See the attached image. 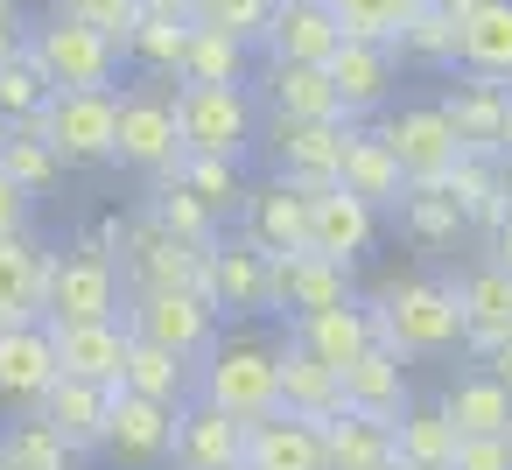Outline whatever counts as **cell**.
I'll list each match as a JSON object with an SVG mask.
<instances>
[{
    "mask_svg": "<svg viewBox=\"0 0 512 470\" xmlns=\"http://www.w3.org/2000/svg\"><path fill=\"white\" fill-rule=\"evenodd\" d=\"M449 197H456V211H463V225H498L505 218V204H512V176H505V162H477V155H463L456 169H449V183H442Z\"/></svg>",
    "mask_w": 512,
    "mask_h": 470,
    "instance_id": "36",
    "label": "cell"
},
{
    "mask_svg": "<svg viewBox=\"0 0 512 470\" xmlns=\"http://www.w3.org/2000/svg\"><path fill=\"white\" fill-rule=\"evenodd\" d=\"M0 470H8V463H0Z\"/></svg>",
    "mask_w": 512,
    "mask_h": 470,
    "instance_id": "57",
    "label": "cell"
},
{
    "mask_svg": "<svg viewBox=\"0 0 512 470\" xmlns=\"http://www.w3.org/2000/svg\"><path fill=\"white\" fill-rule=\"evenodd\" d=\"M421 8H435V15H449V22H463V15L477 8V0H421Z\"/></svg>",
    "mask_w": 512,
    "mask_h": 470,
    "instance_id": "54",
    "label": "cell"
},
{
    "mask_svg": "<svg viewBox=\"0 0 512 470\" xmlns=\"http://www.w3.org/2000/svg\"><path fill=\"white\" fill-rule=\"evenodd\" d=\"M386 463H393V421H372V414L323 421V470H386Z\"/></svg>",
    "mask_w": 512,
    "mask_h": 470,
    "instance_id": "33",
    "label": "cell"
},
{
    "mask_svg": "<svg viewBox=\"0 0 512 470\" xmlns=\"http://www.w3.org/2000/svg\"><path fill=\"white\" fill-rule=\"evenodd\" d=\"M169 435H176V407H155V400H141V393H113L99 456H106L113 470H162V463H169Z\"/></svg>",
    "mask_w": 512,
    "mask_h": 470,
    "instance_id": "14",
    "label": "cell"
},
{
    "mask_svg": "<svg viewBox=\"0 0 512 470\" xmlns=\"http://www.w3.org/2000/svg\"><path fill=\"white\" fill-rule=\"evenodd\" d=\"M120 323H127V337L162 344V351H176L183 365H197V358L218 344V309H211L197 288H134L127 309H120Z\"/></svg>",
    "mask_w": 512,
    "mask_h": 470,
    "instance_id": "6",
    "label": "cell"
},
{
    "mask_svg": "<svg viewBox=\"0 0 512 470\" xmlns=\"http://www.w3.org/2000/svg\"><path fill=\"white\" fill-rule=\"evenodd\" d=\"M120 393H141L155 407H190L197 400V365H183L176 351L162 344H127V365H120Z\"/></svg>",
    "mask_w": 512,
    "mask_h": 470,
    "instance_id": "30",
    "label": "cell"
},
{
    "mask_svg": "<svg viewBox=\"0 0 512 470\" xmlns=\"http://www.w3.org/2000/svg\"><path fill=\"white\" fill-rule=\"evenodd\" d=\"M43 106H50V85L29 64V50H15L8 64H0V127H36Z\"/></svg>",
    "mask_w": 512,
    "mask_h": 470,
    "instance_id": "46",
    "label": "cell"
},
{
    "mask_svg": "<svg viewBox=\"0 0 512 470\" xmlns=\"http://www.w3.org/2000/svg\"><path fill=\"white\" fill-rule=\"evenodd\" d=\"M351 120H274V176L295 190H323L344 169Z\"/></svg>",
    "mask_w": 512,
    "mask_h": 470,
    "instance_id": "12",
    "label": "cell"
},
{
    "mask_svg": "<svg viewBox=\"0 0 512 470\" xmlns=\"http://www.w3.org/2000/svg\"><path fill=\"white\" fill-rule=\"evenodd\" d=\"M239 470H323V428L274 407V414L246 421V456H239Z\"/></svg>",
    "mask_w": 512,
    "mask_h": 470,
    "instance_id": "26",
    "label": "cell"
},
{
    "mask_svg": "<svg viewBox=\"0 0 512 470\" xmlns=\"http://www.w3.org/2000/svg\"><path fill=\"white\" fill-rule=\"evenodd\" d=\"M197 295L225 316H267V253L246 239V232H218L204 246V267H197Z\"/></svg>",
    "mask_w": 512,
    "mask_h": 470,
    "instance_id": "10",
    "label": "cell"
},
{
    "mask_svg": "<svg viewBox=\"0 0 512 470\" xmlns=\"http://www.w3.org/2000/svg\"><path fill=\"white\" fill-rule=\"evenodd\" d=\"M344 36H337V22H330V8L323 0H274V22H267V36H260V50H267V64H330V50H337Z\"/></svg>",
    "mask_w": 512,
    "mask_h": 470,
    "instance_id": "21",
    "label": "cell"
},
{
    "mask_svg": "<svg viewBox=\"0 0 512 470\" xmlns=\"http://www.w3.org/2000/svg\"><path fill=\"white\" fill-rule=\"evenodd\" d=\"M337 183H344L358 204H372V211H400V197H407V183H400V169H393V155L379 148V134H372V127H351Z\"/></svg>",
    "mask_w": 512,
    "mask_h": 470,
    "instance_id": "31",
    "label": "cell"
},
{
    "mask_svg": "<svg viewBox=\"0 0 512 470\" xmlns=\"http://www.w3.org/2000/svg\"><path fill=\"white\" fill-rule=\"evenodd\" d=\"M309 197V253L337 260V267H358V253H372L379 239V211L358 204L344 183H323V190H302Z\"/></svg>",
    "mask_w": 512,
    "mask_h": 470,
    "instance_id": "15",
    "label": "cell"
},
{
    "mask_svg": "<svg viewBox=\"0 0 512 470\" xmlns=\"http://www.w3.org/2000/svg\"><path fill=\"white\" fill-rule=\"evenodd\" d=\"M190 22L197 29H218V36L246 43V50H260L267 22H274V0H190Z\"/></svg>",
    "mask_w": 512,
    "mask_h": 470,
    "instance_id": "45",
    "label": "cell"
},
{
    "mask_svg": "<svg viewBox=\"0 0 512 470\" xmlns=\"http://www.w3.org/2000/svg\"><path fill=\"white\" fill-rule=\"evenodd\" d=\"M386 470H400V463H386Z\"/></svg>",
    "mask_w": 512,
    "mask_h": 470,
    "instance_id": "56",
    "label": "cell"
},
{
    "mask_svg": "<svg viewBox=\"0 0 512 470\" xmlns=\"http://www.w3.org/2000/svg\"><path fill=\"white\" fill-rule=\"evenodd\" d=\"M344 43H400V29L421 15V0H323Z\"/></svg>",
    "mask_w": 512,
    "mask_h": 470,
    "instance_id": "39",
    "label": "cell"
},
{
    "mask_svg": "<svg viewBox=\"0 0 512 470\" xmlns=\"http://www.w3.org/2000/svg\"><path fill=\"white\" fill-rule=\"evenodd\" d=\"M50 15L57 22H78V29H92V36H106V43L127 50L134 22H141V0H50Z\"/></svg>",
    "mask_w": 512,
    "mask_h": 470,
    "instance_id": "47",
    "label": "cell"
},
{
    "mask_svg": "<svg viewBox=\"0 0 512 470\" xmlns=\"http://www.w3.org/2000/svg\"><path fill=\"white\" fill-rule=\"evenodd\" d=\"M169 183H183L211 218H225V211H239L246 204V183H239V162H218V155H183L176 169H162Z\"/></svg>",
    "mask_w": 512,
    "mask_h": 470,
    "instance_id": "42",
    "label": "cell"
},
{
    "mask_svg": "<svg viewBox=\"0 0 512 470\" xmlns=\"http://www.w3.org/2000/svg\"><path fill=\"white\" fill-rule=\"evenodd\" d=\"M0 176L15 190H29V197H50L64 183V162L50 155V141L36 127H0Z\"/></svg>",
    "mask_w": 512,
    "mask_h": 470,
    "instance_id": "38",
    "label": "cell"
},
{
    "mask_svg": "<svg viewBox=\"0 0 512 470\" xmlns=\"http://www.w3.org/2000/svg\"><path fill=\"white\" fill-rule=\"evenodd\" d=\"M505 141H512V127H505Z\"/></svg>",
    "mask_w": 512,
    "mask_h": 470,
    "instance_id": "55",
    "label": "cell"
},
{
    "mask_svg": "<svg viewBox=\"0 0 512 470\" xmlns=\"http://www.w3.org/2000/svg\"><path fill=\"white\" fill-rule=\"evenodd\" d=\"M442 414H449L456 435H512V393L491 372H463L442 393Z\"/></svg>",
    "mask_w": 512,
    "mask_h": 470,
    "instance_id": "34",
    "label": "cell"
},
{
    "mask_svg": "<svg viewBox=\"0 0 512 470\" xmlns=\"http://www.w3.org/2000/svg\"><path fill=\"white\" fill-rule=\"evenodd\" d=\"M141 15H176V22H190V0H141Z\"/></svg>",
    "mask_w": 512,
    "mask_h": 470,
    "instance_id": "53",
    "label": "cell"
},
{
    "mask_svg": "<svg viewBox=\"0 0 512 470\" xmlns=\"http://www.w3.org/2000/svg\"><path fill=\"white\" fill-rule=\"evenodd\" d=\"M442 106V120L456 127V148L463 155H477V162H505L512 155V141H505V127H512V85H498V78H456L449 85V99H435Z\"/></svg>",
    "mask_w": 512,
    "mask_h": 470,
    "instance_id": "11",
    "label": "cell"
},
{
    "mask_svg": "<svg viewBox=\"0 0 512 470\" xmlns=\"http://www.w3.org/2000/svg\"><path fill=\"white\" fill-rule=\"evenodd\" d=\"M400 225H407L414 246H456V239L470 232L449 190H407V197H400Z\"/></svg>",
    "mask_w": 512,
    "mask_h": 470,
    "instance_id": "43",
    "label": "cell"
},
{
    "mask_svg": "<svg viewBox=\"0 0 512 470\" xmlns=\"http://www.w3.org/2000/svg\"><path fill=\"white\" fill-rule=\"evenodd\" d=\"M50 246L29 232H8L0 239V330H22V323H43V288H50Z\"/></svg>",
    "mask_w": 512,
    "mask_h": 470,
    "instance_id": "18",
    "label": "cell"
},
{
    "mask_svg": "<svg viewBox=\"0 0 512 470\" xmlns=\"http://www.w3.org/2000/svg\"><path fill=\"white\" fill-rule=\"evenodd\" d=\"M36 134L50 141V155H57L64 169L113 162V134H120V92H50V106L36 113Z\"/></svg>",
    "mask_w": 512,
    "mask_h": 470,
    "instance_id": "7",
    "label": "cell"
},
{
    "mask_svg": "<svg viewBox=\"0 0 512 470\" xmlns=\"http://www.w3.org/2000/svg\"><path fill=\"white\" fill-rule=\"evenodd\" d=\"M267 106L274 120H344V99L316 64H267Z\"/></svg>",
    "mask_w": 512,
    "mask_h": 470,
    "instance_id": "32",
    "label": "cell"
},
{
    "mask_svg": "<svg viewBox=\"0 0 512 470\" xmlns=\"http://www.w3.org/2000/svg\"><path fill=\"white\" fill-rule=\"evenodd\" d=\"M246 456V421L190 400L176 407V435H169V470H239Z\"/></svg>",
    "mask_w": 512,
    "mask_h": 470,
    "instance_id": "17",
    "label": "cell"
},
{
    "mask_svg": "<svg viewBox=\"0 0 512 470\" xmlns=\"http://www.w3.org/2000/svg\"><path fill=\"white\" fill-rule=\"evenodd\" d=\"M372 309V344L400 351V358H442L463 344V309H456V288L449 281H428V274H407V281H386Z\"/></svg>",
    "mask_w": 512,
    "mask_h": 470,
    "instance_id": "1",
    "label": "cell"
},
{
    "mask_svg": "<svg viewBox=\"0 0 512 470\" xmlns=\"http://www.w3.org/2000/svg\"><path fill=\"white\" fill-rule=\"evenodd\" d=\"M106 414H113V393L92 386V379H64V372H57V386H50L43 407H36V421H43L71 456H99V442H106Z\"/></svg>",
    "mask_w": 512,
    "mask_h": 470,
    "instance_id": "20",
    "label": "cell"
},
{
    "mask_svg": "<svg viewBox=\"0 0 512 470\" xmlns=\"http://www.w3.org/2000/svg\"><path fill=\"white\" fill-rule=\"evenodd\" d=\"M246 239L260 246V253H309V197L295 190V183H260V190H246Z\"/></svg>",
    "mask_w": 512,
    "mask_h": 470,
    "instance_id": "24",
    "label": "cell"
},
{
    "mask_svg": "<svg viewBox=\"0 0 512 470\" xmlns=\"http://www.w3.org/2000/svg\"><path fill=\"white\" fill-rule=\"evenodd\" d=\"M372 134H379V148L393 155V169H400L407 190H442L449 169L463 162L456 127L442 120V106H400V113H386Z\"/></svg>",
    "mask_w": 512,
    "mask_h": 470,
    "instance_id": "9",
    "label": "cell"
},
{
    "mask_svg": "<svg viewBox=\"0 0 512 470\" xmlns=\"http://www.w3.org/2000/svg\"><path fill=\"white\" fill-rule=\"evenodd\" d=\"M456 428H449V414L442 407H407L400 421H393V463L400 470H456Z\"/></svg>",
    "mask_w": 512,
    "mask_h": 470,
    "instance_id": "35",
    "label": "cell"
},
{
    "mask_svg": "<svg viewBox=\"0 0 512 470\" xmlns=\"http://www.w3.org/2000/svg\"><path fill=\"white\" fill-rule=\"evenodd\" d=\"M351 302V267L323 260V253H267V309L274 316H309V309H337Z\"/></svg>",
    "mask_w": 512,
    "mask_h": 470,
    "instance_id": "13",
    "label": "cell"
},
{
    "mask_svg": "<svg viewBox=\"0 0 512 470\" xmlns=\"http://www.w3.org/2000/svg\"><path fill=\"white\" fill-rule=\"evenodd\" d=\"M176 134H183V155L246 162V148L260 141L253 92L246 85H176Z\"/></svg>",
    "mask_w": 512,
    "mask_h": 470,
    "instance_id": "3",
    "label": "cell"
},
{
    "mask_svg": "<svg viewBox=\"0 0 512 470\" xmlns=\"http://www.w3.org/2000/svg\"><path fill=\"white\" fill-rule=\"evenodd\" d=\"M393 57H414V64H449L456 71V22L449 15H435V8H421L407 29H400V43H393Z\"/></svg>",
    "mask_w": 512,
    "mask_h": 470,
    "instance_id": "48",
    "label": "cell"
},
{
    "mask_svg": "<svg viewBox=\"0 0 512 470\" xmlns=\"http://www.w3.org/2000/svg\"><path fill=\"white\" fill-rule=\"evenodd\" d=\"M274 407L281 414H295V421H330V414H344V393H337V372L330 365H316L309 351H295L288 337H281V358H274Z\"/></svg>",
    "mask_w": 512,
    "mask_h": 470,
    "instance_id": "27",
    "label": "cell"
},
{
    "mask_svg": "<svg viewBox=\"0 0 512 470\" xmlns=\"http://www.w3.org/2000/svg\"><path fill=\"white\" fill-rule=\"evenodd\" d=\"M183 50H190V22H176V15H141L120 57H127L134 71H148L155 85H176V78H183Z\"/></svg>",
    "mask_w": 512,
    "mask_h": 470,
    "instance_id": "37",
    "label": "cell"
},
{
    "mask_svg": "<svg viewBox=\"0 0 512 470\" xmlns=\"http://www.w3.org/2000/svg\"><path fill=\"white\" fill-rule=\"evenodd\" d=\"M57 386V344L43 323L0 330V414H36L43 393Z\"/></svg>",
    "mask_w": 512,
    "mask_h": 470,
    "instance_id": "16",
    "label": "cell"
},
{
    "mask_svg": "<svg viewBox=\"0 0 512 470\" xmlns=\"http://www.w3.org/2000/svg\"><path fill=\"white\" fill-rule=\"evenodd\" d=\"M337 393H344V414H372V421H400V414L414 407V393H407V358L386 351V344L358 351V358L337 372Z\"/></svg>",
    "mask_w": 512,
    "mask_h": 470,
    "instance_id": "19",
    "label": "cell"
},
{
    "mask_svg": "<svg viewBox=\"0 0 512 470\" xmlns=\"http://www.w3.org/2000/svg\"><path fill=\"white\" fill-rule=\"evenodd\" d=\"M274 358H281V344H267V337H218L197 358V400L232 421L274 414Z\"/></svg>",
    "mask_w": 512,
    "mask_h": 470,
    "instance_id": "2",
    "label": "cell"
},
{
    "mask_svg": "<svg viewBox=\"0 0 512 470\" xmlns=\"http://www.w3.org/2000/svg\"><path fill=\"white\" fill-rule=\"evenodd\" d=\"M29 225H36V197L0 176V239H8V232H29Z\"/></svg>",
    "mask_w": 512,
    "mask_h": 470,
    "instance_id": "50",
    "label": "cell"
},
{
    "mask_svg": "<svg viewBox=\"0 0 512 470\" xmlns=\"http://www.w3.org/2000/svg\"><path fill=\"white\" fill-rule=\"evenodd\" d=\"M113 162L134 176H162L183 162V134H176V92L169 85H127L120 92V134H113Z\"/></svg>",
    "mask_w": 512,
    "mask_h": 470,
    "instance_id": "8",
    "label": "cell"
},
{
    "mask_svg": "<svg viewBox=\"0 0 512 470\" xmlns=\"http://www.w3.org/2000/svg\"><path fill=\"white\" fill-rule=\"evenodd\" d=\"M456 64L470 78L512 85V0H477V8L456 22Z\"/></svg>",
    "mask_w": 512,
    "mask_h": 470,
    "instance_id": "29",
    "label": "cell"
},
{
    "mask_svg": "<svg viewBox=\"0 0 512 470\" xmlns=\"http://www.w3.org/2000/svg\"><path fill=\"white\" fill-rule=\"evenodd\" d=\"M456 470H512V435H463Z\"/></svg>",
    "mask_w": 512,
    "mask_h": 470,
    "instance_id": "49",
    "label": "cell"
},
{
    "mask_svg": "<svg viewBox=\"0 0 512 470\" xmlns=\"http://www.w3.org/2000/svg\"><path fill=\"white\" fill-rule=\"evenodd\" d=\"M0 463H8V470H71L78 456H71L36 414H15L8 428H0Z\"/></svg>",
    "mask_w": 512,
    "mask_h": 470,
    "instance_id": "44",
    "label": "cell"
},
{
    "mask_svg": "<svg viewBox=\"0 0 512 470\" xmlns=\"http://www.w3.org/2000/svg\"><path fill=\"white\" fill-rule=\"evenodd\" d=\"M22 50H29V64L43 71L50 92H120V43H106L78 22L50 15L43 29L22 36Z\"/></svg>",
    "mask_w": 512,
    "mask_h": 470,
    "instance_id": "5",
    "label": "cell"
},
{
    "mask_svg": "<svg viewBox=\"0 0 512 470\" xmlns=\"http://www.w3.org/2000/svg\"><path fill=\"white\" fill-rule=\"evenodd\" d=\"M323 78L337 85L344 120L358 127L365 113H386V99H393V50L386 43H337L330 64H323Z\"/></svg>",
    "mask_w": 512,
    "mask_h": 470,
    "instance_id": "22",
    "label": "cell"
},
{
    "mask_svg": "<svg viewBox=\"0 0 512 470\" xmlns=\"http://www.w3.org/2000/svg\"><path fill=\"white\" fill-rule=\"evenodd\" d=\"M456 309H463V351H491L498 337H512V274L505 267H470L456 281Z\"/></svg>",
    "mask_w": 512,
    "mask_h": 470,
    "instance_id": "28",
    "label": "cell"
},
{
    "mask_svg": "<svg viewBox=\"0 0 512 470\" xmlns=\"http://www.w3.org/2000/svg\"><path fill=\"white\" fill-rule=\"evenodd\" d=\"M141 211L155 218V232H162V239H183V246H211V239H218V225H225V218H211V211H204L183 183H169V176H155V197H148Z\"/></svg>",
    "mask_w": 512,
    "mask_h": 470,
    "instance_id": "40",
    "label": "cell"
},
{
    "mask_svg": "<svg viewBox=\"0 0 512 470\" xmlns=\"http://www.w3.org/2000/svg\"><path fill=\"white\" fill-rule=\"evenodd\" d=\"M491 267H505V274H512V204H505V218L491 225Z\"/></svg>",
    "mask_w": 512,
    "mask_h": 470,
    "instance_id": "52",
    "label": "cell"
},
{
    "mask_svg": "<svg viewBox=\"0 0 512 470\" xmlns=\"http://www.w3.org/2000/svg\"><path fill=\"white\" fill-rule=\"evenodd\" d=\"M127 309V281H120V260L92 253V246H71L50 260V288H43V323L50 330H71V323H120Z\"/></svg>",
    "mask_w": 512,
    "mask_h": 470,
    "instance_id": "4",
    "label": "cell"
},
{
    "mask_svg": "<svg viewBox=\"0 0 512 470\" xmlns=\"http://www.w3.org/2000/svg\"><path fill=\"white\" fill-rule=\"evenodd\" d=\"M50 344H57V372L64 379H92V386L120 393V365H127V344H134L127 323H71V330H50Z\"/></svg>",
    "mask_w": 512,
    "mask_h": 470,
    "instance_id": "25",
    "label": "cell"
},
{
    "mask_svg": "<svg viewBox=\"0 0 512 470\" xmlns=\"http://www.w3.org/2000/svg\"><path fill=\"white\" fill-rule=\"evenodd\" d=\"M246 57H253L246 43L190 22V50H183V78L176 85H246Z\"/></svg>",
    "mask_w": 512,
    "mask_h": 470,
    "instance_id": "41",
    "label": "cell"
},
{
    "mask_svg": "<svg viewBox=\"0 0 512 470\" xmlns=\"http://www.w3.org/2000/svg\"><path fill=\"white\" fill-rule=\"evenodd\" d=\"M477 372H491V379H498V386L512 393V337H498V344L484 351V365H477Z\"/></svg>",
    "mask_w": 512,
    "mask_h": 470,
    "instance_id": "51",
    "label": "cell"
},
{
    "mask_svg": "<svg viewBox=\"0 0 512 470\" xmlns=\"http://www.w3.org/2000/svg\"><path fill=\"white\" fill-rule=\"evenodd\" d=\"M288 344L295 351H309L316 365H330V372H344L358 351H372V309L351 295V302H337V309H309V316H295L288 323Z\"/></svg>",
    "mask_w": 512,
    "mask_h": 470,
    "instance_id": "23",
    "label": "cell"
}]
</instances>
